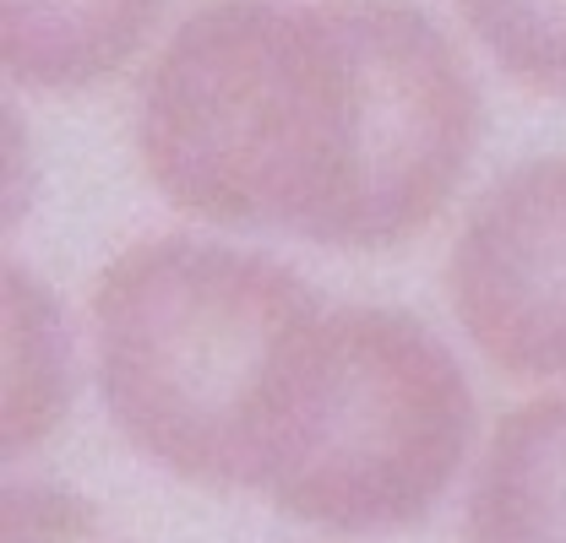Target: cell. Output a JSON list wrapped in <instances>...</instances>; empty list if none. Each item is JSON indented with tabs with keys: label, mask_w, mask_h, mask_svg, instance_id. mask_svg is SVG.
Returning <instances> with one entry per match:
<instances>
[{
	"label": "cell",
	"mask_w": 566,
	"mask_h": 543,
	"mask_svg": "<svg viewBox=\"0 0 566 543\" xmlns=\"http://www.w3.org/2000/svg\"><path fill=\"white\" fill-rule=\"evenodd\" d=\"M480 136L474 82L409 0H208L142 82L137 152L180 212L398 251Z\"/></svg>",
	"instance_id": "6da1fadb"
},
{
	"label": "cell",
	"mask_w": 566,
	"mask_h": 543,
	"mask_svg": "<svg viewBox=\"0 0 566 543\" xmlns=\"http://www.w3.org/2000/svg\"><path fill=\"white\" fill-rule=\"evenodd\" d=\"M469 435V381L415 316L311 310L268 370L245 489L311 528L392 533L447 494Z\"/></svg>",
	"instance_id": "7a4b0ae2"
},
{
	"label": "cell",
	"mask_w": 566,
	"mask_h": 543,
	"mask_svg": "<svg viewBox=\"0 0 566 543\" xmlns=\"http://www.w3.org/2000/svg\"><path fill=\"white\" fill-rule=\"evenodd\" d=\"M322 310L268 256L142 239L93 283V364L115 429L186 483L245 489L251 418L289 332Z\"/></svg>",
	"instance_id": "3957f363"
},
{
	"label": "cell",
	"mask_w": 566,
	"mask_h": 543,
	"mask_svg": "<svg viewBox=\"0 0 566 543\" xmlns=\"http://www.w3.org/2000/svg\"><path fill=\"white\" fill-rule=\"evenodd\" d=\"M447 305L512 381H566V152L506 169L447 251Z\"/></svg>",
	"instance_id": "277c9868"
},
{
	"label": "cell",
	"mask_w": 566,
	"mask_h": 543,
	"mask_svg": "<svg viewBox=\"0 0 566 543\" xmlns=\"http://www.w3.org/2000/svg\"><path fill=\"white\" fill-rule=\"evenodd\" d=\"M463 543H566V392L512 407L491 429Z\"/></svg>",
	"instance_id": "5b68a950"
},
{
	"label": "cell",
	"mask_w": 566,
	"mask_h": 543,
	"mask_svg": "<svg viewBox=\"0 0 566 543\" xmlns=\"http://www.w3.org/2000/svg\"><path fill=\"white\" fill-rule=\"evenodd\" d=\"M164 0H0V61L22 87L66 93L126 66Z\"/></svg>",
	"instance_id": "8992f818"
},
{
	"label": "cell",
	"mask_w": 566,
	"mask_h": 543,
	"mask_svg": "<svg viewBox=\"0 0 566 543\" xmlns=\"http://www.w3.org/2000/svg\"><path fill=\"white\" fill-rule=\"evenodd\" d=\"M71 397L66 327L50 288L22 267H6V457L39 451Z\"/></svg>",
	"instance_id": "52a82bcc"
},
{
	"label": "cell",
	"mask_w": 566,
	"mask_h": 543,
	"mask_svg": "<svg viewBox=\"0 0 566 543\" xmlns=\"http://www.w3.org/2000/svg\"><path fill=\"white\" fill-rule=\"evenodd\" d=\"M458 17L512 82L566 93V0H458Z\"/></svg>",
	"instance_id": "ba28073f"
},
{
	"label": "cell",
	"mask_w": 566,
	"mask_h": 543,
	"mask_svg": "<svg viewBox=\"0 0 566 543\" xmlns=\"http://www.w3.org/2000/svg\"><path fill=\"white\" fill-rule=\"evenodd\" d=\"M0 543H120L104 511L61 483H11L0 500Z\"/></svg>",
	"instance_id": "9c48e42d"
}]
</instances>
